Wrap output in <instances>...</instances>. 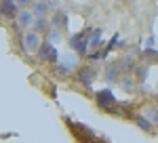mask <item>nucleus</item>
Wrapping results in <instances>:
<instances>
[{"instance_id": "12", "label": "nucleus", "mask_w": 158, "mask_h": 143, "mask_svg": "<svg viewBox=\"0 0 158 143\" xmlns=\"http://www.w3.org/2000/svg\"><path fill=\"white\" fill-rule=\"evenodd\" d=\"M47 11H49V4H47V2H36V9H34L36 15L44 17V13H47Z\"/></svg>"}, {"instance_id": "5", "label": "nucleus", "mask_w": 158, "mask_h": 143, "mask_svg": "<svg viewBox=\"0 0 158 143\" xmlns=\"http://www.w3.org/2000/svg\"><path fill=\"white\" fill-rule=\"evenodd\" d=\"M76 76H78V82L80 84H85V86H91L93 84V80L97 78V74H95V70L93 67H80V70L76 72Z\"/></svg>"}, {"instance_id": "1", "label": "nucleus", "mask_w": 158, "mask_h": 143, "mask_svg": "<svg viewBox=\"0 0 158 143\" xmlns=\"http://www.w3.org/2000/svg\"><path fill=\"white\" fill-rule=\"evenodd\" d=\"M38 53V59L40 61H47V63H57V59H59V53H57V48L53 47L51 42H40V47L36 48Z\"/></svg>"}, {"instance_id": "16", "label": "nucleus", "mask_w": 158, "mask_h": 143, "mask_svg": "<svg viewBox=\"0 0 158 143\" xmlns=\"http://www.w3.org/2000/svg\"><path fill=\"white\" fill-rule=\"evenodd\" d=\"M17 2V6H30L32 4V0H15Z\"/></svg>"}, {"instance_id": "6", "label": "nucleus", "mask_w": 158, "mask_h": 143, "mask_svg": "<svg viewBox=\"0 0 158 143\" xmlns=\"http://www.w3.org/2000/svg\"><path fill=\"white\" fill-rule=\"evenodd\" d=\"M23 47L25 51H36L40 47V38H38V32H30V34L23 36Z\"/></svg>"}, {"instance_id": "3", "label": "nucleus", "mask_w": 158, "mask_h": 143, "mask_svg": "<svg viewBox=\"0 0 158 143\" xmlns=\"http://www.w3.org/2000/svg\"><path fill=\"white\" fill-rule=\"evenodd\" d=\"M17 13H19V6H17L15 0H2V2H0V15H2L4 19L13 21V19L17 17Z\"/></svg>"}, {"instance_id": "7", "label": "nucleus", "mask_w": 158, "mask_h": 143, "mask_svg": "<svg viewBox=\"0 0 158 143\" xmlns=\"http://www.w3.org/2000/svg\"><path fill=\"white\" fill-rule=\"evenodd\" d=\"M15 19H19V25H21V27H30V25H34V13H30V11H19Z\"/></svg>"}, {"instance_id": "10", "label": "nucleus", "mask_w": 158, "mask_h": 143, "mask_svg": "<svg viewBox=\"0 0 158 143\" xmlns=\"http://www.w3.org/2000/svg\"><path fill=\"white\" fill-rule=\"evenodd\" d=\"M34 25H36L38 32H47V30H49V21H47L44 17H38V19H34Z\"/></svg>"}, {"instance_id": "9", "label": "nucleus", "mask_w": 158, "mask_h": 143, "mask_svg": "<svg viewBox=\"0 0 158 143\" xmlns=\"http://www.w3.org/2000/svg\"><path fill=\"white\" fill-rule=\"evenodd\" d=\"M135 122H137V126H139V129H143V131H152V122H150V120L148 118H143V116H137V118H135Z\"/></svg>"}, {"instance_id": "15", "label": "nucleus", "mask_w": 158, "mask_h": 143, "mask_svg": "<svg viewBox=\"0 0 158 143\" xmlns=\"http://www.w3.org/2000/svg\"><path fill=\"white\" fill-rule=\"evenodd\" d=\"M139 74H137V78H139V80H143V78H148V67H139Z\"/></svg>"}, {"instance_id": "4", "label": "nucleus", "mask_w": 158, "mask_h": 143, "mask_svg": "<svg viewBox=\"0 0 158 143\" xmlns=\"http://www.w3.org/2000/svg\"><path fill=\"white\" fill-rule=\"evenodd\" d=\"M86 34H89V30L72 36V40H70V47H72L74 51H78V55H85L86 53Z\"/></svg>"}, {"instance_id": "14", "label": "nucleus", "mask_w": 158, "mask_h": 143, "mask_svg": "<svg viewBox=\"0 0 158 143\" xmlns=\"http://www.w3.org/2000/svg\"><path fill=\"white\" fill-rule=\"evenodd\" d=\"M150 59V61H154L156 59V51H154V48H148V51H143V59Z\"/></svg>"}, {"instance_id": "13", "label": "nucleus", "mask_w": 158, "mask_h": 143, "mask_svg": "<svg viewBox=\"0 0 158 143\" xmlns=\"http://www.w3.org/2000/svg\"><path fill=\"white\" fill-rule=\"evenodd\" d=\"M133 78H122L120 80V86H122V91H133Z\"/></svg>"}, {"instance_id": "2", "label": "nucleus", "mask_w": 158, "mask_h": 143, "mask_svg": "<svg viewBox=\"0 0 158 143\" xmlns=\"http://www.w3.org/2000/svg\"><path fill=\"white\" fill-rule=\"evenodd\" d=\"M95 101H97V105L101 107V109H106V112H110L112 107L116 105V97H114V93H112L110 88L97 91V93H95Z\"/></svg>"}, {"instance_id": "8", "label": "nucleus", "mask_w": 158, "mask_h": 143, "mask_svg": "<svg viewBox=\"0 0 158 143\" xmlns=\"http://www.w3.org/2000/svg\"><path fill=\"white\" fill-rule=\"evenodd\" d=\"M53 25H55V30H65L68 27V15L63 11H57L53 17Z\"/></svg>"}, {"instance_id": "11", "label": "nucleus", "mask_w": 158, "mask_h": 143, "mask_svg": "<svg viewBox=\"0 0 158 143\" xmlns=\"http://www.w3.org/2000/svg\"><path fill=\"white\" fill-rule=\"evenodd\" d=\"M106 72H108V74H106L108 80H118V67H116V63H112Z\"/></svg>"}]
</instances>
